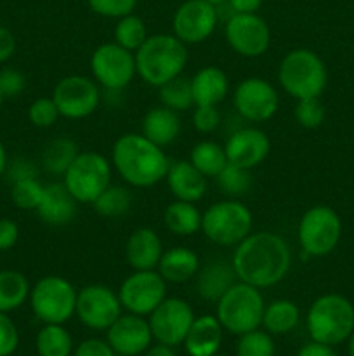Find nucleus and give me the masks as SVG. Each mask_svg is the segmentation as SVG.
I'll return each mask as SVG.
<instances>
[{
  "mask_svg": "<svg viewBox=\"0 0 354 356\" xmlns=\"http://www.w3.org/2000/svg\"><path fill=\"white\" fill-rule=\"evenodd\" d=\"M231 266L239 282L269 289L288 275L292 254L287 242L276 233H250L235 247Z\"/></svg>",
  "mask_w": 354,
  "mask_h": 356,
  "instance_id": "1",
  "label": "nucleus"
},
{
  "mask_svg": "<svg viewBox=\"0 0 354 356\" xmlns=\"http://www.w3.org/2000/svg\"><path fill=\"white\" fill-rule=\"evenodd\" d=\"M111 163L127 184L134 188H151L165 179L170 160L163 148L142 134L128 132L115 141Z\"/></svg>",
  "mask_w": 354,
  "mask_h": 356,
  "instance_id": "2",
  "label": "nucleus"
},
{
  "mask_svg": "<svg viewBox=\"0 0 354 356\" xmlns=\"http://www.w3.org/2000/svg\"><path fill=\"white\" fill-rule=\"evenodd\" d=\"M137 75L151 87H162L183 75L187 65V49L176 35H149L134 52Z\"/></svg>",
  "mask_w": 354,
  "mask_h": 356,
  "instance_id": "3",
  "label": "nucleus"
},
{
  "mask_svg": "<svg viewBox=\"0 0 354 356\" xmlns=\"http://www.w3.org/2000/svg\"><path fill=\"white\" fill-rule=\"evenodd\" d=\"M278 80L294 99L319 97L328 83V72L323 59L311 49L287 52L278 66Z\"/></svg>",
  "mask_w": 354,
  "mask_h": 356,
  "instance_id": "4",
  "label": "nucleus"
},
{
  "mask_svg": "<svg viewBox=\"0 0 354 356\" xmlns=\"http://www.w3.org/2000/svg\"><path fill=\"white\" fill-rule=\"evenodd\" d=\"M305 325L312 341L335 346L353 334L354 306L344 296L325 294L311 305Z\"/></svg>",
  "mask_w": 354,
  "mask_h": 356,
  "instance_id": "5",
  "label": "nucleus"
},
{
  "mask_svg": "<svg viewBox=\"0 0 354 356\" xmlns=\"http://www.w3.org/2000/svg\"><path fill=\"white\" fill-rule=\"evenodd\" d=\"M264 308L260 289L238 280L217 301V320L222 329L242 336L262 325Z\"/></svg>",
  "mask_w": 354,
  "mask_h": 356,
  "instance_id": "6",
  "label": "nucleus"
},
{
  "mask_svg": "<svg viewBox=\"0 0 354 356\" xmlns=\"http://www.w3.org/2000/svg\"><path fill=\"white\" fill-rule=\"evenodd\" d=\"M250 209L236 198L215 202L201 216V232L219 247H236L252 232Z\"/></svg>",
  "mask_w": 354,
  "mask_h": 356,
  "instance_id": "7",
  "label": "nucleus"
},
{
  "mask_svg": "<svg viewBox=\"0 0 354 356\" xmlns=\"http://www.w3.org/2000/svg\"><path fill=\"white\" fill-rule=\"evenodd\" d=\"M78 291L59 275L42 277L30 291L31 312L44 323H65L75 315Z\"/></svg>",
  "mask_w": 354,
  "mask_h": 356,
  "instance_id": "8",
  "label": "nucleus"
},
{
  "mask_svg": "<svg viewBox=\"0 0 354 356\" xmlns=\"http://www.w3.org/2000/svg\"><path fill=\"white\" fill-rule=\"evenodd\" d=\"M62 183L78 204H92L111 184V163L101 153L80 152Z\"/></svg>",
  "mask_w": 354,
  "mask_h": 356,
  "instance_id": "9",
  "label": "nucleus"
},
{
  "mask_svg": "<svg viewBox=\"0 0 354 356\" xmlns=\"http://www.w3.org/2000/svg\"><path fill=\"white\" fill-rule=\"evenodd\" d=\"M297 235L305 256L321 257L337 247L342 235V222L333 209L314 205L302 216Z\"/></svg>",
  "mask_w": 354,
  "mask_h": 356,
  "instance_id": "10",
  "label": "nucleus"
},
{
  "mask_svg": "<svg viewBox=\"0 0 354 356\" xmlns=\"http://www.w3.org/2000/svg\"><path fill=\"white\" fill-rule=\"evenodd\" d=\"M90 72L106 90H121L137 75L135 54L117 42L101 44L90 56Z\"/></svg>",
  "mask_w": 354,
  "mask_h": 356,
  "instance_id": "11",
  "label": "nucleus"
},
{
  "mask_svg": "<svg viewBox=\"0 0 354 356\" xmlns=\"http://www.w3.org/2000/svg\"><path fill=\"white\" fill-rule=\"evenodd\" d=\"M52 101L59 115L68 120H82L99 108L101 92L97 82L83 75H68L56 83Z\"/></svg>",
  "mask_w": 354,
  "mask_h": 356,
  "instance_id": "12",
  "label": "nucleus"
},
{
  "mask_svg": "<svg viewBox=\"0 0 354 356\" xmlns=\"http://www.w3.org/2000/svg\"><path fill=\"white\" fill-rule=\"evenodd\" d=\"M121 308L134 315H151L153 309L167 298V282L156 270L134 271L118 289Z\"/></svg>",
  "mask_w": 354,
  "mask_h": 356,
  "instance_id": "13",
  "label": "nucleus"
},
{
  "mask_svg": "<svg viewBox=\"0 0 354 356\" xmlns=\"http://www.w3.org/2000/svg\"><path fill=\"white\" fill-rule=\"evenodd\" d=\"M226 42L243 58H259L266 54L271 44V30L257 13H233L224 26Z\"/></svg>",
  "mask_w": 354,
  "mask_h": 356,
  "instance_id": "14",
  "label": "nucleus"
},
{
  "mask_svg": "<svg viewBox=\"0 0 354 356\" xmlns=\"http://www.w3.org/2000/svg\"><path fill=\"white\" fill-rule=\"evenodd\" d=\"M193 322V308L180 298H165L149 315L153 339L167 346L183 344Z\"/></svg>",
  "mask_w": 354,
  "mask_h": 356,
  "instance_id": "15",
  "label": "nucleus"
},
{
  "mask_svg": "<svg viewBox=\"0 0 354 356\" xmlns=\"http://www.w3.org/2000/svg\"><path fill=\"white\" fill-rule=\"evenodd\" d=\"M75 315L89 329L108 330L121 315V302L106 285H85L76 296Z\"/></svg>",
  "mask_w": 354,
  "mask_h": 356,
  "instance_id": "16",
  "label": "nucleus"
},
{
  "mask_svg": "<svg viewBox=\"0 0 354 356\" xmlns=\"http://www.w3.org/2000/svg\"><path fill=\"white\" fill-rule=\"evenodd\" d=\"M217 23V7L207 0H186L174 14L172 31L186 45H196L212 37Z\"/></svg>",
  "mask_w": 354,
  "mask_h": 356,
  "instance_id": "17",
  "label": "nucleus"
},
{
  "mask_svg": "<svg viewBox=\"0 0 354 356\" xmlns=\"http://www.w3.org/2000/svg\"><path fill=\"white\" fill-rule=\"evenodd\" d=\"M233 103L239 117L248 122H267L278 111L280 97L271 82L260 76H250L236 86Z\"/></svg>",
  "mask_w": 354,
  "mask_h": 356,
  "instance_id": "18",
  "label": "nucleus"
},
{
  "mask_svg": "<svg viewBox=\"0 0 354 356\" xmlns=\"http://www.w3.org/2000/svg\"><path fill=\"white\" fill-rule=\"evenodd\" d=\"M153 341L149 322L142 316L127 313L120 315L108 329V344L117 355L137 356L144 353Z\"/></svg>",
  "mask_w": 354,
  "mask_h": 356,
  "instance_id": "19",
  "label": "nucleus"
},
{
  "mask_svg": "<svg viewBox=\"0 0 354 356\" xmlns=\"http://www.w3.org/2000/svg\"><path fill=\"white\" fill-rule=\"evenodd\" d=\"M226 156L229 163L252 170L267 159L271 141L260 129L245 127L235 131L226 141Z\"/></svg>",
  "mask_w": 354,
  "mask_h": 356,
  "instance_id": "20",
  "label": "nucleus"
},
{
  "mask_svg": "<svg viewBox=\"0 0 354 356\" xmlns=\"http://www.w3.org/2000/svg\"><path fill=\"white\" fill-rule=\"evenodd\" d=\"M163 256V242L151 228H137L125 243V259L134 271L156 270Z\"/></svg>",
  "mask_w": 354,
  "mask_h": 356,
  "instance_id": "21",
  "label": "nucleus"
},
{
  "mask_svg": "<svg viewBox=\"0 0 354 356\" xmlns=\"http://www.w3.org/2000/svg\"><path fill=\"white\" fill-rule=\"evenodd\" d=\"M165 181L176 200L196 204L207 193V177L189 160L170 162Z\"/></svg>",
  "mask_w": 354,
  "mask_h": 356,
  "instance_id": "22",
  "label": "nucleus"
},
{
  "mask_svg": "<svg viewBox=\"0 0 354 356\" xmlns=\"http://www.w3.org/2000/svg\"><path fill=\"white\" fill-rule=\"evenodd\" d=\"M76 204L65 183H52L44 186V195L37 207L38 218L51 226H65L75 219Z\"/></svg>",
  "mask_w": 354,
  "mask_h": 356,
  "instance_id": "23",
  "label": "nucleus"
},
{
  "mask_svg": "<svg viewBox=\"0 0 354 356\" xmlns=\"http://www.w3.org/2000/svg\"><path fill=\"white\" fill-rule=\"evenodd\" d=\"M194 106H217L229 92V79L217 66H203L191 79Z\"/></svg>",
  "mask_w": 354,
  "mask_h": 356,
  "instance_id": "24",
  "label": "nucleus"
},
{
  "mask_svg": "<svg viewBox=\"0 0 354 356\" xmlns=\"http://www.w3.org/2000/svg\"><path fill=\"white\" fill-rule=\"evenodd\" d=\"M141 134L160 148L172 145L180 134L179 113L163 104L151 108L142 118Z\"/></svg>",
  "mask_w": 354,
  "mask_h": 356,
  "instance_id": "25",
  "label": "nucleus"
},
{
  "mask_svg": "<svg viewBox=\"0 0 354 356\" xmlns=\"http://www.w3.org/2000/svg\"><path fill=\"white\" fill-rule=\"evenodd\" d=\"M221 343L222 325L217 316L203 315L194 318L183 344L189 356H212L217 353Z\"/></svg>",
  "mask_w": 354,
  "mask_h": 356,
  "instance_id": "26",
  "label": "nucleus"
},
{
  "mask_svg": "<svg viewBox=\"0 0 354 356\" xmlns=\"http://www.w3.org/2000/svg\"><path fill=\"white\" fill-rule=\"evenodd\" d=\"M238 282L231 263L214 261L207 266L198 270L196 273V292L201 299L217 302L233 285Z\"/></svg>",
  "mask_w": 354,
  "mask_h": 356,
  "instance_id": "27",
  "label": "nucleus"
},
{
  "mask_svg": "<svg viewBox=\"0 0 354 356\" xmlns=\"http://www.w3.org/2000/svg\"><path fill=\"white\" fill-rule=\"evenodd\" d=\"M198 270H200V257L187 247H172L163 250V256L156 268L163 280L172 284L189 282L191 278L196 277Z\"/></svg>",
  "mask_w": 354,
  "mask_h": 356,
  "instance_id": "28",
  "label": "nucleus"
},
{
  "mask_svg": "<svg viewBox=\"0 0 354 356\" xmlns=\"http://www.w3.org/2000/svg\"><path fill=\"white\" fill-rule=\"evenodd\" d=\"M201 216L203 214L191 202L174 200L163 211V222L174 235L189 236L201 229Z\"/></svg>",
  "mask_w": 354,
  "mask_h": 356,
  "instance_id": "29",
  "label": "nucleus"
},
{
  "mask_svg": "<svg viewBox=\"0 0 354 356\" xmlns=\"http://www.w3.org/2000/svg\"><path fill=\"white\" fill-rule=\"evenodd\" d=\"M298 320H301V309L288 299H278L264 308L262 325L266 332L274 336L292 332L298 325Z\"/></svg>",
  "mask_w": 354,
  "mask_h": 356,
  "instance_id": "30",
  "label": "nucleus"
},
{
  "mask_svg": "<svg viewBox=\"0 0 354 356\" xmlns=\"http://www.w3.org/2000/svg\"><path fill=\"white\" fill-rule=\"evenodd\" d=\"M30 284L26 277L16 270L0 271V312L9 313L24 305L30 298Z\"/></svg>",
  "mask_w": 354,
  "mask_h": 356,
  "instance_id": "31",
  "label": "nucleus"
},
{
  "mask_svg": "<svg viewBox=\"0 0 354 356\" xmlns=\"http://www.w3.org/2000/svg\"><path fill=\"white\" fill-rule=\"evenodd\" d=\"M189 162L205 177H215L228 165V156H226L224 146H221L219 143L200 141L191 149Z\"/></svg>",
  "mask_w": 354,
  "mask_h": 356,
  "instance_id": "32",
  "label": "nucleus"
},
{
  "mask_svg": "<svg viewBox=\"0 0 354 356\" xmlns=\"http://www.w3.org/2000/svg\"><path fill=\"white\" fill-rule=\"evenodd\" d=\"M78 146L69 138H56L45 146L44 155H42V163L49 174L56 176H65L68 167L71 165L73 160L78 155Z\"/></svg>",
  "mask_w": 354,
  "mask_h": 356,
  "instance_id": "33",
  "label": "nucleus"
},
{
  "mask_svg": "<svg viewBox=\"0 0 354 356\" xmlns=\"http://www.w3.org/2000/svg\"><path fill=\"white\" fill-rule=\"evenodd\" d=\"M35 344L40 356H69L73 353V339L61 323H45Z\"/></svg>",
  "mask_w": 354,
  "mask_h": 356,
  "instance_id": "34",
  "label": "nucleus"
},
{
  "mask_svg": "<svg viewBox=\"0 0 354 356\" xmlns=\"http://www.w3.org/2000/svg\"><path fill=\"white\" fill-rule=\"evenodd\" d=\"M132 205V195L128 188L110 184L96 200L92 202L94 211L103 218H120L128 212Z\"/></svg>",
  "mask_w": 354,
  "mask_h": 356,
  "instance_id": "35",
  "label": "nucleus"
},
{
  "mask_svg": "<svg viewBox=\"0 0 354 356\" xmlns=\"http://www.w3.org/2000/svg\"><path fill=\"white\" fill-rule=\"evenodd\" d=\"M115 42L118 45H121L127 51L135 52L142 44L146 42L148 35V26H146L144 21L139 16H135L134 13L127 14V16L120 17L115 24L113 31Z\"/></svg>",
  "mask_w": 354,
  "mask_h": 356,
  "instance_id": "36",
  "label": "nucleus"
},
{
  "mask_svg": "<svg viewBox=\"0 0 354 356\" xmlns=\"http://www.w3.org/2000/svg\"><path fill=\"white\" fill-rule=\"evenodd\" d=\"M158 97L163 106L177 111H187L194 104L193 92H191V79L179 75L170 82L158 87Z\"/></svg>",
  "mask_w": 354,
  "mask_h": 356,
  "instance_id": "37",
  "label": "nucleus"
},
{
  "mask_svg": "<svg viewBox=\"0 0 354 356\" xmlns=\"http://www.w3.org/2000/svg\"><path fill=\"white\" fill-rule=\"evenodd\" d=\"M215 179H217V184L222 190V193L229 198L242 197V195H245L246 191L250 190V186H252V174H250V170L229 162L228 165L215 176Z\"/></svg>",
  "mask_w": 354,
  "mask_h": 356,
  "instance_id": "38",
  "label": "nucleus"
},
{
  "mask_svg": "<svg viewBox=\"0 0 354 356\" xmlns=\"http://www.w3.org/2000/svg\"><path fill=\"white\" fill-rule=\"evenodd\" d=\"M44 195V184L38 183L37 177L14 181L10 188V200L21 211H37Z\"/></svg>",
  "mask_w": 354,
  "mask_h": 356,
  "instance_id": "39",
  "label": "nucleus"
},
{
  "mask_svg": "<svg viewBox=\"0 0 354 356\" xmlns=\"http://www.w3.org/2000/svg\"><path fill=\"white\" fill-rule=\"evenodd\" d=\"M274 351H276V346L271 334L259 329L242 334L236 346L238 356H274Z\"/></svg>",
  "mask_w": 354,
  "mask_h": 356,
  "instance_id": "40",
  "label": "nucleus"
},
{
  "mask_svg": "<svg viewBox=\"0 0 354 356\" xmlns=\"http://www.w3.org/2000/svg\"><path fill=\"white\" fill-rule=\"evenodd\" d=\"M295 120L304 129H318L325 120V106L319 97H305L295 104Z\"/></svg>",
  "mask_w": 354,
  "mask_h": 356,
  "instance_id": "41",
  "label": "nucleus"
},
{
  "mask_svg": "<svg viewBox=\"0 0 354 356\" xmlns=\"http://www.w3.org/2000/svg\"><path fill=\"white\" fill-rule=\"evenodd\" d=\"M59 117L61 115H59V110L52 97H38L28 108V118L38 129L52 127Z\"/></svg>",
  "mask_w": 354,
  "mask_h": 356,
  "instance_id": "42",
  "label": "nucleus"
},
{
  "mask_svg": "<svg viewBox=\"0 0 354 356\" xmlns=\"http://www.w3.org/2000/svg\"><path fill=\"white\" fill-rule=\"evenodd\" d=\"M90 10L103 17H120L127 16V14L134 13L137 0H87Z\"/></svg>",
  "mask_w": 354,
  "mask_h": 356,
  "instance_id": "43",
  "label": "nucleus"
},
{
  "mask_svg": "<svg viewBox=\"0 0 354 356\" xmlns=\"http://www.w3.org/2000/svg\"><path fill=\"white\" fill-rule=\"evenodd\" d=\"M221 124V113L217 106H194L193 125L201 134H210Z\"/></svg>",
  "mask_w": 354,
  "mask_h": 356,
  "instance_id": "44",
  "label": "nucleus"
},
{
  "mask_svg": "<svg viewBox=\"0 0 354 356\" xmlns=\"http://www.w3.org/2000/svg\"><path fill=\"white\" fill-rule=\"evenodd\" d=\"M19 344V334L7 313L0 312V356H10Z\"/></svg>",
  "mask_w": 354,
  "mask_h": 356,
  "instance_id": "45",
  "label": "nucleus"
},
{
  "mask_svg": "<svg viewBox=\"0 0 354 356\" xmlns=\"http://www.w3.org/2000/svg\"><path fill=\"white\" fill-rule=\"evenodd\" d=\"M24 87H26V79L23 73L14 68L0 70V92H2L3 99L19 96Z\"/></svg>",
  "mask_w": 354,
  "mask_h": 356,
  "instance_id": "46",
  "label": "nucleus"
},
{
  "mask_svg": "<svg viewBox=\"0 0 354 356\" xmlns=\"http://www.w3.org/2000/svg\"><path fill=\"white\" fill-rule=\"evenodd\" d=\"M73 356H117V353L108 341L104 343L101 339H85L78 344Z\"/></svg>",
  "mask_w": 354,
  "mask_h": 356,
  "instance_id": "47",
  "label": "nucleus"
},
{
  "mask_svg": "<svg viewBox=\"0 0 354 356\" xmlns=\"http://www.w3.org/2000/svg\"><path fill=\"white\" fill-rule=\"evenodd\" d=\"M7 176L12 181L19 179H28V177H37V167L33 165V162L28 159H17L12 163H7L6 169Z\"/></svg>",
  "mask_w": 354,
  "mask_h": 356,
  "instance_id": "48",
  "label": "nucleus"
},
{
  "mask_svg": "<svg viewBox=\"0 0 354 356\" xmlns=\"http://www.w3.org/2000/svg\"><path fill=\"white\" fill-rule=\"evenodd\" d=\"M19 238V226L12 219L0 218V252L10 250Z\"/></svg>",
  "mask_w": 354,
  "mask_h": 356,
  "instance_id": "49",
  "label": "nucleus"
},
{
  "mask_svg": "<svg viewBox=\"0 0 354 356\" xmlns=\"http://www.w3.org/2000/svg\"><path fill=\"white\" fill-rule=\"evenodd\" d=\"M16 52V38L12 31L6 26H0V63L9 61Z\"/></svg>",
  "mask_w": 354,
  "mask_h": 356,
  "instance_id": "50",
  "label": "nucleus"
},
{
  "mask_svg": "<svg viewBox=\"0 0 354 356\" xmlns=\"http://www.w3.org/2000/svg\"><path fill=\"white\" fill-rule=\"evenodd\" d=\"M297 356H337V355L335 351L332 350V346H328V344H321L312 341V343L302 346L301 350H298Z\"/></svg>",
  "mask_w": 354,
  "mask_h": 356,
  "instance_id": "51",
  "label": "nucleus"
},
{
  "mask_svg": "<svg viewBox=\"0 0 354 356\" xmlns=\"http://www.w3.org/2000/svg\"><path fill=\"white\" fill-rule=\"evenodd\" d=\"M264 0H228V6L233 13H242V14H248V13H257L262 6Z\"/></svg>",
  "mask_w": 354,
  "mask_h": 356,
  "instance_id": "52",
  "label": "nucleus"
},
{
  "mask_svg": "<svg viewBox=\"0 0 354 356\" xmlns=\"http://www.w3.org/2000/svg\"><path fill=\"white\" fill-rule=\"evenodd\" d=\"M144 356H176L172 351V346H167V344H156V346L148 348L144 351Z\"/></svg>",
  "mask_w": 354,
  "mask_h": 356,
  "instance_id": "53",
  "label": "nucleus"
},
{
  "mask_svg": "<svg viewBox=\"0 0 354 356\" xmlns=\"http://www.w3.org/2000/svg\"><path fill=\"white\" fill-rule=\"evenodd\" d=\"M7 163H9V162H7V152H6V148H3L2 141H0V176L6 172Z\"/></svg>",
  "mask_w": 354,
  "mask_h": 356,
  "instance_id": "54",
  "label": "nucleus"
},
{
  "mask_svg": "<svg viewBox=\"0 0 354 356\" xmlns=\"http://www.w3.org/2000/svg\"><path fill=\"white\" fill-rule=\"evenodd\" d=\"M347 351H349V356H354V330L349 336V346H347Z\"/></svg>",
  "mask_w": 354,
  "mask_h": 356,
  "instance_id": "55",
  "label": "nucleus"
},
{
  "mask_svg": "<svg viewBox=\"0 0 354 356\" xmlns=\"http://www.w3.org/2000/svg\"><path fill=\"white\" fill-rule=\"evenodd\" d=\"M208 3H212V6H215V7H221V6H224V3H228V0H207Z\"/></svg>",
  "mask_w": 354,
  "mask_h": 356,
  "instance_id": "56",
  "label": "nucleus"
},
{
  "mask_svg": "<svg viewBox=\"0 0 354 356\" xmlns=\"http://www.w3.org/2000/svg\"><path fill=\"white\" fill-rule=\"evenodd\" d=\"M2 103H3V96H2V92H0V108H2Z\"/></svg>",
  "mask_w": 354,
  "mask_h": 356,
  "instance_id": "57",
  "label": "nucleus"
},
{
  "mask_svg": "<svg viewBox=\"0 0 354 356\" xmlns=\"http://www.w3.org/2000/svg\"><path fill=\"white\" fill-rule=\"evenodd\" d=\"M212 356H228V355H217V353H215V355H212Z\"/></svg>",
  "mask_w": 354,
  "mask_h": 356,
  "instance_id": "58",
  "label": "nucleus"
}]
</instances>
